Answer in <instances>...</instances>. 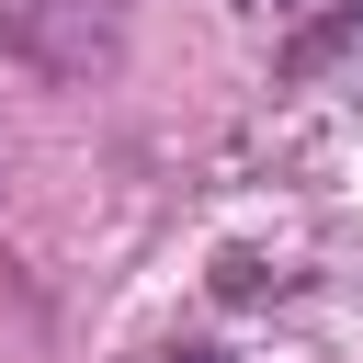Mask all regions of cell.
I'll return each instance as SVG.
<instances>
[{
    "label": "cell",
    "instance_id": "cell-1",
    "mask_svg": "<svg viewBox=\"0 0 363 363\" xmlns=\"http://www.w3.org/2000/svg\"><path fill=\"white\" fill-rule=\"evenodd\" d=\"M0 57H23L34 79H113L125 23L113 0H0Z\"/></svg>",
    "mask_w": 363,
    "mask_h": 363
},
{
    "label": "cell",
    "instance_id": "cell-3",
    "mask_svg": "<svg viewBox=\"0 0 363 363\" xmlns=\"http://www.w3.org/2000/svg\"><path fill=\"white\" fill-rule=\"evenodd\" d=\"M170 363H216V352H170Z\"/></svg>",
    "mask_w": 363,
    "mask_h": 363
},
{
    "label": "cell",
    "instance_id": "cell-2",
    "mask_svg": "<svg viewBox=\"0 0 363 363\" xmlns=\"http://www.w3.org/2000/svg\"><path fill=\"white\" fill-rule=\"evenodd\" d=\"M227 11H250V23H295L306 0H227Z\"/></svg>",
    "mask_w": 363,
    "mask_h": 363
}]
</instances>
